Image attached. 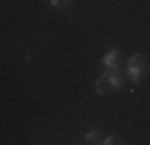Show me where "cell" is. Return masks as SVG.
<instances>
[{
    "label": "cell",
    "instance_id": "1",
    "mask_svg": "<svg viewBox=\"0 0 150 145\" xmlns=\"http://www.w3.org/2000/svg\"><path fill=\"white\" fill-rule=\"evenodd\" d=\"M148 70V58L145 53H136V56H131L128 58V77H131V82H140V77L145 75Z\"/></svg>",
    "mask_w": 150,
    "mask_h": 145
},
{
    "label": "cell",
    "instance_id": "2",
    "mask_svg": "<svg viewBox=\"0 0 150 145\" xmlns=\"http://www.w3.org/2000/svg\"><path fill=\"white\" fill-rule=\"evenodd\" d=\"M95 90H97L99 94H111V92H114V87H111V82H109L107 70H104V73H102L97 80H95Z\"/></svg>",
    "mask_w": 150,
    "mask_h": 145
},
{
    "label": "cell",
    "instance_id": "3",
    "mask_svg": "<svg viewBox=\"0 0 150 145\" xmlns=\"http://www.w3.org/2000/svg\"><path fill=\"white\" fill-rule=\"evenodd\" d=\"M119 58H121V53L114 48V51H109L104 58H102V65L104 68H119Z\"/></svg>",
    "mask_w": 150,
    "mask_h": 145
},
{
    "label": "cell",
    "instance_id": "4",
    "mask_svg": "<svg viewBox=\"0 0 150 145\" xmlns=\"http://www.w3.org/2000/svg\"><path fill=\"white\" fill-rule=\"evenodd\" d=\"M99 140H102V135H99V131H97V128L85 133V143H99Z\"/></svg>",
    "mask_w": 150,
    "mask_h": 145
},
{
    "label": "cell",
    "instance_id": "5",
    "mask_svg": "<svg viewBox=\"0 0 150 145\" xmlns=\"http://www.w3.org/2000/svg\"><path fill=\"white\" fill-rule=\"evenodd\" d=\"M99 143H104V145H114V143H124V140H121L119 135H107V138H102Z\"/></svg>",
    "mask_w": 150,
    "mask_h": 145
},
{
    "label": "cell",
    "instance_id": "6",
    "mask_svg": "<svg viewBox=\"0 0 150 145\" xmlns=\"http://www.w3.org/2000/svg\"><path fill=\"white\" fill-rule=\"evenodd\" d=\"M51 5H53V7H61V10H63V7H68V5H70V0H51Z\"/></svg>",
    "mask_w": 150,
    "mask_h": 145
}]
</instances>
